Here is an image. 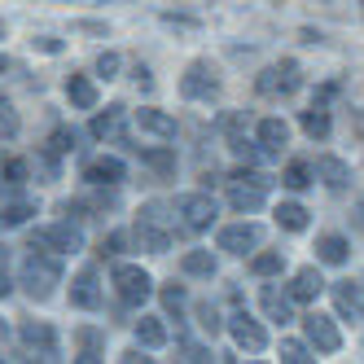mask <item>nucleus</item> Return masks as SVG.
<instances>
[{
    "label": "nucleus",
    "instance_id": "1",
    "mask_svg": "<svg viewBox=\"0 0 364 364\" xmlns=\"http://www.w3.org/2000/svg\"><path fill=\"white\" fill-rule=\"evenodd\" d=\"M18 285L27 290V299L36 303H48L62 285V255L44 250V246H31L22 255V268H18Z\"/></svg>",
    "mask_w": 364,
    "mask_h": 364
},
{
    "label": "nucleus",
    "instance_id": "2",
    "mask_svg": "<svg viewBox=\"0 0 364 364\" xmlns=\"http://www.w3.org/2000/svg\"><path fill=\"white\" fill-rule=\"evenodd\" d=\"M132 242L145 255H167L171 242H176V215H171V206L145 202L141 211H136V220H132Z\"/></svg>",
    "mask_w": 364,
    "mask_h": 364
},
{
    "label": "nucleus",
    "instance_id": "3",
    "mask_svg": "<svg viewBox=\"0 0 364 364\" xmlns=\"http://www.w3.org/2000/svg\"><path fill=\"white\" fill-rule=\"evenodd\" d=\"M228 206L237 215H255L259 206L268 202V189H272V176H264L259 167H237V171H228Z\"/></svg>",
    "mask_w": 364,
    "mask_h": 364
},
{
    "label": "nucleus",
    "instance_id": "4",
    "mask_svg": "<svg viewBox=\"0 0 364 364\" xmlns=\"http://www.w3.org/2000/svg\"><path fill=\"white\" fill-rule=\"evenodd\" d=\"M110 285H114V299H119L123 307H141V303L154 299V277H149L141 264H127V259H114Z\"/></svg>",
    "mask_w": 364,
    "mask_h": 364
},
{
    "label": "nucleus",
    "instance_id": "5",
    "mask_svg": "<svg viewBox=\"0 0 364 364\" xmlns=\"http://www.w3.org/2000/svg\"><path fill=\"white\" fill-rule=\"evenodd\" d=\"M171 211H176V224H185L189 232H206L220 220V202L211 198V189H193V193H176Z\"/></svg>",
    "mask_w": 364,
    "mask_h": 364
},
{
    "label": "nucleus",
    "instance_id": "6",
    "mask_svg": "<svg viewBox=\"0 0 364 364\" xmlns=\"http://www.w3.org/2000/svg\"><path fill=\"white\" fill-rule=\"evenodd\" d=\"M303 88V66L294 58H281L255 75V92L259 97H294Z\"/></svg>",
    "mask_w": 364,
    "mask_h": 364
},
{
    "label": "nucleus",
    "instance_id": "7",
    "mask_svg": "<svg viewBox=\"0 0 364 364\" xmlns=\"http://www.w3.org/2000/svg\"><path fill=\"white\" fill-rule=\"evenodd\" d=\"M220 88H224V80H220L211 58H193L185 66V75H180V97L185 101H215Z\"/></svg>",
    "mask_w": 364,
    "mask_h": 364
},
{
    "label": "nucleus",
    "instance_id": "8",
    "mask_svg": "<svg viewBox=\"0 0 364 364\" xmlns=\"http://www.w3.org/2000/svg\"><path fill=\"white\" fill-rule=\"evenodd\" d=\"M224 329H228V338H232L237 351H250V355L268 351V329H264V321H259L250 307H237L232 316H224Z\"/></svg>",
    "mask_w": 364,
    "mask_h": 364
},
{
    "label": "nucleus",
    "instance_id": "9",
    "mask_svg": "<svg viewBox=\"0 0 364 364\" xmlns=\"http://www.w3.org/2000/svg\"><path fill=\"white\" fill-rule=\"evenodd\" d=\"M264 246V224L255 220H237V224H224L220 237H215V250L220 255H232V259H246Z\"/></svg>",
    "mask_w": 364,
    "mask_h": 364
},
{
    "label": "nucleus",
    "instance_id": "10",
    "mask_svg": "<svg viewBox=\"0 0 364 364\" xmlns=\"http://www.w3.org/2000/svg\"><path fill=\"white\" fill-rule=\"evenodd\" d=\"M303 321V338L311 343V351L316 355H333L343 351V329H338V316H329V311H307Z\"/></svg>",
    "mask_w": 364,
    "mask_h": 364
},
{
    "label": "nucleus",
    "instance_id": "11",
    "mask_svg": "<svg viewBox=\"0 0 364 364\" xmlns=\"http://www.w3.org/2000/svg\"><path fill=\"white\" fill-rule=\"evenodd\" d=\"M31 246H44L53 255H80L84 250V224L62 220V224H44L31 232Z\"/></svg>",
    "mask_w": 364,
    "mask_h": 364
},
{
    "label": "nucleus",
    "instance_id": "12",
    "mask_svg": "<svg viewBox=\"0 0 364 364\" xmlns=\"http://www.w3.org/2000/svg\"><path fill=\"white\" fill-rule=\"evenodd\" d=\"M106 303V285H101V268L97 264H84L80 272L70 277V307L80 311H97Z\"/></svg>",
    "mask_w": 364,
    "mask_h": 364
},
{
    "label": "nucleus",
    "instance_id": "13",
    "mask_svg": "<svg viewBox=\"0 0 364 364\" xmlns=\"http://www.w3.org/2000/svg\"><path fill=\"white\" fill-rule=\"evenodd\" d=\"M84 185L92 189H119L123 180H127V163L119 159V154H101V159H88L84 171H80Z\"/></svg>",
    "mask_w": 364,
    "mask_h": 364
},
{
    "label": "nucleus",
    "instance_id": "14",
    "mask_svg": "<svg viewBox=\"0 0 364 364\" xmlns=\"http://www.w3.org/2000/svg\"><path fill=\"white\" fill-rule=\"evenodd\" d=\"M18 338H22V347L36 351L40 360H58V355H62L58 329L48 325V321H22V325H18Z\"/></svg>",
    "mask_w": 364,
    "mask_h": 364
},
{
    "label": "nucleus",
    "instance_id": "15",
    "mask_svg": "<svg viewBox=\"0 0 364 364\" xmlns=\"http://www.w3.org/2000/svg\"><path fill=\"white\" fill-rule=\"evenodd\" d=\"M329 294H333V316L338 321H347V325L364 321V290H360V281H329Z\"/></svg>",
    "mask_w": 364,
    "mask_h": 364
},
{
    "label": "nucleus",
    "instance_id": "16",
    "mask_svg": "<svg viewBox=\"0 0 364 364\" xmlns=\"http://www.w3.org/2000/svg\"><path fill=\"white\" fill-rule=\"evenodd\" d=\"M259 307H264V321H272V325H294L299 316H294V299H290V290L285 285H264L259 290Z\"/></svg>",
    "mask_w": 364,
    "mask_h": 364
},
{
    "label": "nucleus",
    "instance_id": "17",
    "mask_svg": "<svg viewBox=\"0 0 364 364\" xmlns=\"http://www.w3.org/2000/svg\"><path fill=\"white\" fill-rule=\"evenodd\" d=\"M285 290H290L294 303H316V299L329 290V281L321 277V264H307V268H299V272L290 277V285H285Z\"/></svg>",
    "mask_w": 364,
    "mask_h": 364
},
{
    "label": "nucleus",
    "instance_id": "18",
    "mask_svg": "<svg viewBox=\"0 0 364 364\" xmlns=\"http://www.w3.org/2000/svg\"><path fill=\"white\" fill-rule=\"evenodd\" d=\"M311 167H316V180H321L329 193H347L351 189V167L338 159V154H321Z\"/></svg>",
    "mask_w": 364,
    "mask_h": 364
},
{
    "label": "nucleus",
    "instance_id": "19",
    "mask_svg": "<svg viewBox=\"0 0 364 364\" xmlns=\"http://www.w3.org/2000/svg\"><path fill=\"white\" fill-rule=\"evenodd\" d=\"M316 264H325V268L351 264V237L347 232H321L316 237Z\"/></svg>",
    "mask_w": 364,
    "mask_h": 364
},
{
    "label": "nucleus",
    "instance_id": "20",
    "mask_svg": "<svg viewBox=\"0 0 364 364\" xmlns=\"http://www.w3.org/2000/svg\"><path fill=\"white\" fill-rule=\"evenodd\" d=\"M132 123L141 127L145 136H154V141H176V119L167 110H159V106H141L132 114Z\"/></svg>",
    "mask_w": 364,
    "mask_h": 364
},
{
    "label": "nucleus",
    "instance_id": "21",
    "mask_svg": "<svg viewBox=\"0 0 364 364\" xmlns=\"http://www.w3.org/2000/svg\"><path fill=\"white\" fill-rule=\"evenodd\" d=\"M97 80L92 75H80V70H70L66 75V101H70V110H97Z\"/></svg>",
    "mask_w": 364,
    "mask_h": 364
},
{
    "label": "nucleus",
    "instance_id": "22",
    "mask_svg": "<svg viewBox=\"0 0 364 364\" xmlns=\"http://www.w3.org/2000/svg\"><path fill=\"white\" fill-rule=\"evenodd\" d=\"M75 360L80 364H97V360H106V329H97V325H80L75 329Z\"/></svg>",
    "mask_w": 364,
    "mask_h": 364
},
{
    "label": "nucleus",
    "instance_id": "23",
    "mask_svg": "<svg viewBox=\"0 0 364 364\" xmlns=\"http://www.w3.org/2000/svg\"><path fill=\"white\" fill-rule=\"evenodd\" d=\"M255 141L264 145L268 154H281L285 145H290V123H285L281 114H268V119H259V123H255Z\"/></svg>",
    "mask_w": 364,
    "mask_h": 364
},
{
    "label": "nucleus",
    "instance_id": "24",
    "mask_svg": "<svg viewBox=\"0 0 364 364\" xmlns=\"http://www.w3.org/2000/svg\"><path fill=\"white\" fill-rule=\"evenodd\" d=\"M127 149H136L141 163H145L154 176H159V180H171V176H176V163H180V159H176L171 145H145V149H141V145H127Z\"/></svg>",
    "mask_w": 364,
    "mask_h": 364
},
{
    "label": "nucleus",
    "instance_id": "25",
    "mask_svg": "<svg viewBox=\"0 0 364 364\" xmlns=\"http://www.w3.org/2000/svg\"><path fill=\"white\" fill-rule=\"evenodd\" d=\"M180 272H185V277L211 281V277L220 272V255H215V250H206V246H193V250L180 255Z\"/></svg>",
    "mask_w": 364,
    "mask_h": 364
},
{
    "label": "nucleus",
    "instance_id": "26",
    "mask_svg": "<svg viewBox=\"0 0 364 364\" xmlns=\"http://www.w3.org/2000/svg\"><path fill=\"white\" fill-rule=\"evenodd\" d=\"M132 333H136V343H141L145 351H159V347H167V343H171V333H167V316H141V321L132 325Z\"/></svg>",
    "mask_w": 364,
    "mask_h": 364
},
{
    "label": "nucleus",
    "instance_id": "27",
    "mask_svg": "<svg viewBox=\"0 0 364 364\" xmlns=\"http://www.w3.org/2000/svg\"><path fill=\"white\" fill-rule=\"evenodd\" d=\"M88 136H92V141H119V136H123V106L97 110L92 123H88Z\"/></svg>",
    "mask_w": 364,
    "mask_h": 364
},
{
    "label": "nucleus",
    "instance_id": "28",
    "mask_svg": "<svg viewBox=\"0 0 364 364\" xmlns=\"http://www.w3.org/2000/svg\"><path fill=\"white\" fill-rule=\"evenodd\" d=\"M272 220H277L281 232H307L311 211H307L303 202H277V206H272Z\"/></svg>",
    "mask_w": 364,
    "mask_h": 364
},
{
    "label": "nucleus",
    "instance_id": "29",
    "mask_svg": "<svg viewBox=\"0 0 364 364\" xmlns=\"http://www.w3.org/2000/svg\"><path fill=\"white\" fill-rule=\"evenodd\" d=\"M299 127L307 132V141H329V136H333L329 106H316V101H311V110H303V114H299Z\"/></svg>",
    "mask_w": 364,
    "mask_h": 364
},
{
    "label": "nucleus",
    "instance_id": "30",
    "mask_svg": "<svg viewBox=\"0 0 364 364\" xmlns=\"http://www.w3.org/2000/svg\"><path fill=\"white\" fill-rule=\"evenodd\" d=\"M311 185H316V167H311L307 159L285 163V171H281V189H290V193H307Z\"/></svg>",
    "mask_w": 364,
    "mask_h": 364
},
{
    "label": "nucleus",
    "instance_id": "31",
    "mask_svg": "<svg viewBox=\"0 0 364 364\" xmlns=\"http://www.w3.org/2000/svg\"><path fill=\"white\" fill-rule=\"evenodd\" d=\"M285 272V250H264L259 246L255 255H250V277H259V281H277Z\"/></svg>",
    "mask_w": 364,
    "mask_h": 364
},
{
    "label": "nucleus",
    "instance_id": "32",
    "mask_svg": "<svg viewBox=\"0 0 364 364\" xmlns=\"http://www.w3.org/2000/svg\"><path fill=\"white\" fill-rule=\"evenodd\" d=\"M36 215V202L31 198H14V202H0V232H14L22 224H31Z\"/></svg>",
    "mask_w": 364,
    "mask_h": 364
},
{
    "label": "nucleus",
    "instance_id": "33",
    "mask_svg": "<svg viewBox=\"0 0 364 364\" xmlns=\"http://www.w3.org/2000/svg\"><path fill=\"white\" fill-rule=\"evenodd\" d=\"M159 299H163V311H167V316H176V321H185L189 316V290H185V285H163V290H159Z\"/></svg>",
    "mask_w": 364,
    "mask_h": 364
},
{
    "label": "nucleus",
    "instance_id": "34",
    "mask_svg": "<svg viewBox=\"0 0 364 364\" xmlns=\"http://www.w3.org/2000/svg\"><path fill=\"white\" fill-rule=\"evenodd\" d=\"M277 355H281V364H311V360H316V351H311L307 338H281Z\"/></svg>",
    "mask_w": 364,
    "mask_h": 364
},
{
    "label": "nucleus",
    "instance_id": "35",
    "mask_svg": "<svg viewBox=\"0 0 364 364\" xmlns=\"http://www.w3.org/2000/svg\"><path fill=\"white\" fill-rule=\"evenodd\" d=\"M193 316H198V329H202L206 338H215V333H224V316H220V307H215L211 299H202V303H193Z\"/></svg>",
    "mask_w": 364,
    "mask_h": 364
},
{
    "label": "nucleus",
    "instance_id": "36",
    "mask_svg": "<svg viewBox=\"0 0 364 364\" xmlns=\"http://www.w3.org/2000/svg\"><path fill=\"white\" fill-rule=\"evenodd\" d=\"M27 180H31V163L27 159H9L5 167H0V185L5 189H22Z\"/></svg>",
    "mask_w": 364,
    "mask_h": 364
},
{
    "label": "nucleus",
    "instance_id": "37",
    "mask_svg": "<svg viewBox=\"0 0 364 364\" xmlns=\"http://www.w3.org/2000/svg\"><path fill=\"white\" fill-rule=\"evenodd\" d=\"M18 132H22V119H18V110H14V101L0 97V141H14Z\"/></svg>",
    "mask_w": 364,
    "mask_h": 364
},
{
    "label": "nucleus",
    "instance_id": "38",
    "mask_svg": "<svg viewBox=\"0 0 364 364\" xmlns=\"http://www.w3.org/2000/svg\"><path fill=\"white\" fill-rule=\"evenodd\" d=\"M119 70H123V58L114 53V48H106V53L97 58V66H92V75H97V80H106V84L119 80Z\"/></svg>",
    "mask_w": 364,
    "mask_h": 364
},
{
    "label": "nucleus",
    "instance_id": "39",
    "mask_svg": "<svg viewBox=\"0 0 364 364\" xmlns=\"http://www.w3.org/2000/svg\"><path fill=\"white\" fill-rule=\"evenodd\" d=\"M127 242H132V232H123V228H114V232H106V237H101V259H119L123 250H127Z\"/></svg>",
    "mask_w": 364,
    "mask_h": 364
},
{
    "label": "nucleus",
    "instance_id": "40",
    "mask_svg": "<svg viewBox=\"0 0 364 364\" xmlns=\"http://www.w3.org/2000/svg\"><path fill=\"white\" fill-rule=\"evenodd\" d=\"M48 149H53L58 159H62V154H75V149H80V132H75V127H58L53 141H48Z\"/></svg>",
    "mask_w": 364,
    "mask_h": 364
},
{
    "label": "nucleus",
    "instance_id": "41",
    "mask_svg": "<svg viewBox=\"0 0 364 364\" xmlns=\"http://www.w3.org/2000/svg\"><path fill=\"white\" fill-rule=\"evenodd\" d=\"M176 347H180V360H189V364L215 360V351H211V347H202V343H189V338H176Z\"/></svg>",
    "mask_w": 364,
    "mask_h": 364
},
{
    "label": "nucleus",
    "instance_id": "42",
    "mask_svg": "<svg viewBox=\"0 0 364 364\" xmlns=\"http://www.w3.org/2000/svg\"><path fill=\"white\" fill-rule=\"evenodd\" d=\"M167 27H180V31H198V18H189V14H171V9H163L159 14Z\"/></svg>",
    "mask_w": 364,
    "mask_h": 364
},
{
    "label": "nucleus",
    "instance_id": "43",
    "mask_svg": "<svg viewBox=\"0 0 364 364\" xmlns=\"http://www.w3.org/2000/svg\"><path fill=\"white\" fill-rule=\"evenodd\" d=\"M31 44L40 48V53H48V58H58V53H62V40H58V36H36Z\"/></svg>",
    "mask_w": 364,
    "mask_h": 364
},
{
    "label": "nucleus",
    "instance_id": "44",
    "mask_svg": "<svg viewBox=\"0 0 364 364\" xmlns=\"http://www.w3.org/2000/svg\"><path fill=\"white\" fill-rule=\"evenodd\" d=\"M132 80H136V88H141V92H149V88H154V75H149V66H145V62H136V66H132Z\"/></svg>",
    "mask_w": 364,
    "mask_h": 364
},
{
    "label": "nucleus",
    "instance_id": "45",
    "mask_svg": "<svg viewBox=\"0 0 364 364\" xmlns=\"http://www.w3.org/2000/svg\"><path fill=\"white\" fill-rule=\"evenodd\" d=\"M75 31H84V36H110V27H106V22H88V18H80V22H75Z\"/></svg>",
    "mask_w": 364,
    "mask_h": 364
},
{
    "label": "nucleus",
    "instance_id": "46",
    "mask_svg": "<svg viewBox=\"0 0 364 364\" xmlns=\"http://www.w3.org/2000/svg\"><path fill=\"white\" fill-rule=\"evenodd\" d=\"M119 360H123V364H149V355H145V347H141V343H136V347H127Z\"/></svg>",
    "mask_w": 364,
    "mask_h": 364
},
{
    "label": "nucleus",
    "instance_id": "47",
    "mask_svg": "<svg viewBox=\"0 0 364 364\" xmlns=\"http://www.w3.org/2000/svg\"><path fill=\"white\" fill-rule=\"evenodd\" d=\"M5 294H14V281H9V272H5V268H0V299H5Z\"/></svg>",
    "mask_w": 364,
    "mask_h": 364
},
{
    "label": "nucleus",
    "instance_id": "48",
    "mask_svg": "<svg viewBox=\"0 0 364 364\" xmlns=\"http://www.w3.org/2000/svg\"><path fill=\"white\" fill-rule=\"evenodd\" d=\"M9 66H14V62H9V58H5V53H0V75H5V70H9Z\"/></svg>",
    "mask_w": 364,
    "mask_h": 364
},
{
    "label": "nucleus",
    "instance_id": "49",
    "mask_svg": "<svg viewBox=\"0 0 364 364\" xmlns=\"http://www.w3.org/2000/svg\"><path fill=\"white\" fill-rule=\"evenodd\" d=\"M5 338H9V325H5V321H0V343H5Z\"/></svg>",
    "mask_w": 364,
    "mask_h": 364
},
{
    "label": "nucleus",
    "instance_id": "50",
    "mask_svg": "<svg viewBox=\"0 0 364 364\" xmlns=\"http://www.w3.org/2000/svg\"><path fill=\"white\" fill-rule=\"evenodd\" d=\"M360 228H364V202H360Z\"/></svg>",
    "mask_w": 364,
    "mask_h": 364
},
{
    "label": "nucleus",
    "instance_id": "51",
    "mask_svg": "<svg viewBox=\"0 0 364 364\" xmlns=\"http://www.w3.org/2000/svg\"><path fill=\"white\" fill-rule=\"evenodd\" d=\"M0 40H5V18H0Z\"/></svg>",
    "mask_w": 364,
    "mask_h": 364
},
{
    "label": "nucleus",
    "instance_id": "52",
    "mask_svg": "<svg viewBox=\"0 0 364 364\" xmlns=\"http://www.w3.org/2000/svg\"><path fill=\"white\" fill-rule=\"evenodd\" d=\"M360 290H364V277H360Z\"/></svg>",
    "mask_w": 364,
    "mask_h": 364
},
{
    "label": "nucleus",
    "instance_id": "53",
    "mask_svg": "<svg viewBox=\"0 0 364 364\" xmlns=\"http://www.w3.org/2000/svg\"><path fill=\"white\" fill-rule=\"evenodd\" d=\"M360 9H364V0H360Z\"/></svg>",
    "mask_w": 364,
    "mask_h": 364
}]
</instances>
